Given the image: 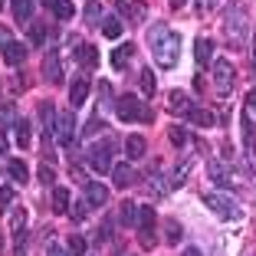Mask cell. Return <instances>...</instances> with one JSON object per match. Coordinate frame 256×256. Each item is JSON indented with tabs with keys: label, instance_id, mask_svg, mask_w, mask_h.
Wrapping results in <instances>:
<instances>
[{
	"label": "cell",
	"instance_id": "cell-30",
	"mask_svg": "<svg viewBox=\"0 0 256 256\" xmlns=\"http://www.w3.org/2000/svg\"><path fill=\"white\" fill-rule=\"evenodd\" d=\"M240 125H243V148H246L250 158H253V118H250V115H243Z\"/></svg>",
	"mask_w": 256,
	"mask_h": 256
},
{
	"label": "cell",
	"instance_id": "cell-33",
	"mask_svg": "<svg viewBox=\"0 0 256 256\" xmlns=\"http://www.w3.org/2000/svg\"><path fill=\"white\" fill-rule=\"evenodd\" d=\"M10 125H16V108L14 106H0V132L10 128Z\"/></svg>",
	"mask_w": 256,
	"mask_h": 256
},
{
	"label": "cell",
	"instance_id": "cell-53",
	"mask_svg": "<svg viewBox=\"0 0 256 256\" xmlns=\"http://www.w3.org/2000/svg\"><path fill=\"white\" fill-rule=\"evenodd\" d=\"M0 246H4V236H0Z\"/></svg>",
	"mask_w": 256,
	"mask_h": 256
},
{
	"label": "cell",
	"instance_id": "cell-28",
	"mask_svg": "<svg viewBox=\"0 0 256 256\" xmlns=\"http://www.w3.org/2000/svg\"><path fill=\"white\" fill-rule=\"evenodd\" d=\"M102 33H106L108 40H118L122 36V20L118 16H106V20H102Z\"/></svg>",
	"mask_w": 256,
	"mask_h": 256
},
{
	"label": "cell",
	"instance_id": "cell-48",
	"mask_svg": "<svg viewBox=\"0 0 256 256\" xmlns=\"http://www.w3.org/2000/svg\"><path fill=\"white\" fill-rule=\"evenodd\" d=\"M0 154H7V142H4V132H0Z\"/></svg>",
	"mask_w": 256,
	"mask_h": 256
},
{
	"label": "cell",
	"instance_id": "cell-8",
	"mask_svg": "<svg viewBox=\"0 0 256 256\" xmlns=\"http://www.w3.org/2000/svg\"><path fill=\"white\" fill-rule=\"evenodd\" d=\"M76 118H72V112H62V115H56V142L62 144V148H69L72 144V138H76Z\"/></svg>",
	"mask_w": 256,
	"mask_h": 256
},
{
	"label": "cell",
	"instance_id": "cell-18",
	"mask_svg": "<svg viewBox=\"0 0 256 256\" xmlns=\"http://www.w3.org/2000/svg\"><path fill=\"white\" fill-rule=\"evenodd\" d=\"M144 151H148V144H144L142 135H128V138H125V154H128V161L144 158Z\"/></svg>",
	"mask_w": 256,
	"mask_h": 256
},
{
	"label": "cell",
	"instance_id": "cell-31",
	"mask_svg": "<svg viewBox=\"0 0 256 256\" xmlns=\"http://www.w3.org/2000/svg\"><path fill=\"white\" fill-rule=\"evenodd\" d=\"M33 14V0H14V16L16 20H30Z\"/></svg>",
	"mask_w": 256,
	"mask_h": 256
},
{
	"label": "cell",
	"instance_id": "cell-34",
	"mask_svg": "<svg viewBox=\"0 0 256 256\" xmlns=\"http://www.w3.org/2000/svg\"><path fill=\"white\" fill-rule=\"evenodd\" d=\"M164 230H168V243H178V240H181V236H184V230H181V224H178V220H168V224H164Z\"/></svg>",
	"mask_w": 256,
	"mask_h": 256
},
{
	"label": "cell",
	"instance_id": "cell-42",
	"mask_svg": "<svg viewBox=\"0 0 256 256\" xmlns=\"http://www.w3.org/2000/svg\"><path fill=\"white\" fill-rule=\"evenodd\" d=\"M53 178H56V174H53V168H40V181H43L46 184V188H53Z\"/></svg>",
	"mask_w": 256,
	"mask_h": 256
},
{
	"label": "cell",
	"instance_id": "cell-43",
	"mask_svg": "<svg viewBox=\"0 0 256 256\" xmlns=\"http://www.w3.org/2000/svg\"><path fill=\"white\" fill-rule=\"evenodd\" d=\"M246 115H250V118H256V89L246 92Z\"/></svg>",
	"mask_w": 256,
	"mask_h": 256
},
{
	"label": "cell",
	"instance_id": "cell-19",
	"mask_svg": "<svg viewBox=\"0 0 256 256\" xmlns=\"http://www.w3.org/2000/svg\"><path fill=\"white\" fill-rule=\"evenodd\" d=\"M190 122H194V125H200V128H214L217 125V115L210 112V108H200V106H194L190 108V115H188Z\"/></svg>",
	"mask_w": 256,
	"mask_h": 256
},
{
	"label": "cell",
	"instance_id": "cell-16",
	"mask_svg": "<svg viewBox=\"0 0 256 256\" xmlns=\"http://www.w3.org/2000/svg\"><path fill=\"white\" fill-rule=\"evenodd\" d=\"M168 108H171L174 115H184V118H188L190 108H194V102H190L184 92H171V96H168Z\"/></svg>",
	"mask_w": 256,
	"mask_h": 256
},
{
	"label": "cell",
	"instance_id": "cell-3",
	"mask_svg": "<svg viewBox=\"0 0 256 256\" xmlns=\"http://www.w3.org/2000/svg\"><path fill=\"white\" fill-rule=\"evenodd\" d=\"M115 112H118V118H125V122H151L154 118V112L135 96H122L118 102H115Z\"/></svg>",
	"mask_w": 256,
	"mask_h": 256
},
{
	"label": "cell",
	"instance_id": "cell-32",
	"mask_svg": "<svg viewBox=\"0 0 256 256\" xmlns=\"http://www.w3.org/2000/svg\"><path fill=\"white\" fill-rule=\"evenodd\" d=\"M154 89H158L154 72H151V69H142V92H144V96H154Z\"/></svg>",
	"mask_w": 256,
	"mask_h": 256
},
{
	"label": "cell",
	"instance_id": "cell-9",
	"mask_svg": "<svg viewBox=\"0 0 256 256\" xmlns=\"http://www.w3.org/2000/svg\"><path fill=\"white\" fill-rule=\"evenodd\" d=\"M86 204L102 210V207L108 204V188H106V184H98V181H86Z\"/></svg>",
	"mask_w": 256,
	"mask_h": 256
},
{
	"label": "cell",
	"instance_id": "cell-23",
	"mask_svg": "<svg viewBox=\"0 0 256 256\" xmlns=\"http://www.w3.org/2000/svg\"><path fill=\"white\" fill-rule=\"evenodd\" d=\"M118 220L125 226H138V204H132V200H125L118 207Z\"/></svg>",
	"mask_w": 256,
	"mask_h": 256
},
{
	"label": "cell",
	"instance_id": "cell-14",
	"mask_svg": "<svg viewBox=\"0 0 256 256\" xmlns=\"http://www.w3.org/2000/svg\"><path fill=\"white\" fill-rule=\"evenodd\" d=\"M76 60L82 69H96L98 66V46H89V43H79L76 46Z\"/></svg>",
	"mask_w": 256,
	"mask_h": 256
},
{
	"label": "cell",
	"instance_id": "cell-35",
	"mask_svg": "<svg viewBox=\"0 0 256 256\" xmlns=\"http://www.w3.org/2000/svg\"><path fill=\"white\" fill-rule=\"evenodd\" d=\"M56 16H60V20H72V16H76L72 0H60V4H56Z\"/></svg>",
	"mask_w": 256,
	"mask_h": 256
},
{
	"label": "cell",
	"instance_id": "cell-41",
	"mask_svg": "<svg viewBox=\"0 0 256 256\" xmlns=\"http://www.w3.org/2000/svg\"><path fill=\"white\" fill-rule=\"evenodd\" d=\"M171 142L178 144V148L188 142V132H184V125H174V128H171Z\"/></svg>",
	"mask_w": 256,
	"mask_h": 256
},
{
	"label": "cell",
	"instance_id": "cell-39",
	"mask_svg": "<svg viewBox=\"0 0 256 256\" xmlns=\"http://www.w3.org/2000/svg\"><path fill=\"white\" fill-rule=\"evenodd\" d=\"M102 128H106V122H102V115H92L89 118V125H86V135H96V132H102Z\"/></svg>",
	"mask_w": 256,
	"mask_h": 256
},
{
	"label": "cell",
	"instance_id": "cell-26",
	"mask_svg": "<svg viewBox=\"0 0 256 256\" xmlns=\"http://www.w3.org/2000/svg\"><path fill=\"white\" fill-rule=\"evenodd\" d=\"M132 53H135V46H132V43L118 46V50H115V53H112V66H115V69H122V66H125L128 60H132Z\"/></svg>",
	"mask_w": 256,
	"mask_h": 256
},
{
	"label": "cell",
	"instance_id": "cell-4",
	"mask_svg": "<svg viewBox=\"0 0 256 256\" xmlns=\"http://www.w3.org/2000/svg\"><path fill=\"white\" fill-rule=\"evenodd\" d=\"M112 151H115V144L112 142H102V144H89V151H86V161H89V168L92 171H98V174H106V171H112Z\"/></svg>",
	"mask_w": 256,
	"mask_h": 256
},
{
	"label": "cell",
	"instance_id": "cell-22",
	"mask_svg": "<svg viewBox=\"0 0 256 256\" xmlns=\"http://www.w3.org/2000/svg\"><path fill=\"white\" fill-rule=\"evenodd\" d=\"M194 56H197V62H210V60H214V40L200 36V40L194 43Z\"/></svg>",
	"mask_w": 256,
	"mask_h": 256
},
{
	"label": "cell",
	"instance_id": "cell-15",
	"mask_svg": "<svg viewBox=\"0 0 256 256\" xmlns=\"http://www.w3.org/2000/svg\"><path fill=\"white\" fill-rule=\"evenodd\" d=\"M86 98H89V79H76L69 86V106L79 108V106H86Z\"/></svg>",
	"mask_w": 256,
	"mask_h": 256
},
{
	"label": "cell",
	"instance_id": "cell-13",
	"mask_svg": "<svg viewBox=\"0 0 256 256\" xmlns=\"http://www.w3.org/2000/svg\"><path fill=\"white\" fill-rule=\"evenodd\" d=\"M10 234H14L16 246H23V240H26V210H10Z\"/></svg>",
	"mask_w": 256,
	"mask_h": 256
},
{
	"label": "cell",
	"instance_id": "cell-25",
	"mask_svg": "<svg viewBox=\"0 0 256 256\" xmlns=\"http://www.w3.org/2000/svg\"><path fill=\"white\" fill-rule=\"evenodd\" d=\"M14 135H16V144H20V148H26V144H30V122H26V118H16Z\"/></svg>",
	"mask_w": 256,
	"mask_h": 256
},
{
	"label": "cell",
	"instance_id": "cell-44",
	"mask_svg": "<svg viewBox=\"0 0 256 256\" xmlns=\"http://www.w3.org/2000/svg\"><path fill=\"white\" fill-rule=\"evenodd\" d=\"M98 96H102V102H112V86H108V82H98Z\"/></svg>",
	"mask_w": 256,
	"mask_h": 256
},
{
	"label": "cell",
	"instance_id": "cell-38",
	"mask_svg": "<svg viewBox=\"0 0 256 256\" xmlns=\"http://www.w3.org/2000/svg\"><path fill=\"white\" fill-rule=\"evenodd\" d=\"M66 250H69V256H82L86 253V240H82V236H72Z\"/></svg>",
	"mask_w": 256,
	"mask_h": 256
},
{
	"label": "cell",
	"instance_id": "cell-1",
	"mask_svg": "<svg viewBox=\"0 0 256 256\" xmlns=\"http://www.w3.org/2000/svg\"><path fill=\"white\" fill-rule=\"evenodd\" d=\"M148 43H151V56H154V62H158L161 69L178 66V60H181V36H178L171 26H164V23L151 26Z\"/></svg>",
	"mask_w": 256,
	"mask_h": 256
},
{
	"label": "cell",
	"instance_id": "cell-2",
	"mask_svg": "<svg viewBox=\"0 0 256 256\" xmlns=\"http://www.w3.org/2000/svg\"><path fill=\"white\" fill-rule=\"evenodd\" d=\"M224 33H226V40H230V50H243L246 33H250L246 10H243V7H234V10H230V14H226V20H224Z\"/></svg>",
	"mask_w": 256,
	"mask_h": 256
},
{
	"label": "cell",
	"instance_id": "cell-12",
	"mask_svg": "<svg viewBox=\"0 0 256 256\" xmlns=\"http://www.w3.org/2000/svg\"><path fill=\"white\" fill-rule=\"evenodd\" d=\"M40 122H43V138L46 142L56 138V108H53V102H43V106H40Z\"/></svg>",
	"mask_w": 256,
	"mask_h": 256
},
{
	"label": "cell",
	"instance_id": "cell-5",
	"mask_svg": "<svg viewBox=\"0 0 256 256\" xmlns=\"http://www.w3.org/2000/svg\"><path fill=\"white\" fill-rule=\"evenodd\" d=\"M204 204H207L217 217H224V220H236V217H240V207H236V200L230 194H217V190H210V194H204Z\"/></svg>",
	"mask_w": 256,
	"mask_h": 256
},
{
	"label": "cell",
	"instance_id": "cell-51",
	"mask_svg": "<svg viewBox=\"0 0 256 256\" xmlns=\"http://www.w3.org/2000/svg\"><path fill=\"white\" fill-rule=\"evenodd\" d=\"M197 4H200V7H214V4H217V0H197Z\"/></svg>",
	"mask_w": 256,
	"mask_h": 256
},
{
	"label": "cell",
	"instance_id": "cell-50",
	"mask_svg": "<svg viewBox=\"0 0 256 256\" xmlns=\"http://www.w3.org/2000/svg\"><path fill=\"white\" fill-rule=\"evenodd\" d=\"M168 4H171V7H184V4H188V0H168Z\"/></svg>",
	"mask_w": 256,
	"mask_h": 256
},
{
	"label": "cell",
	"instance_id": "cell-49",
	"mask_svg": "<svg viewBox=\"0 0 256 256\" xmlns=\"http://www.w3.org/2000/svg\"><path fill=\"white\" fill-rule=\"evenodd\" d=\"M56 4H60V0H43V7H50V10H56Z\"/></svg>",
	"mask_w": 256,
	"mask_h": 256
},
{
	"label": "cell",
	"instance_id": "cell-21",
	"mask_svg": "<svg viewBox=\"0 0 256 256\" xmlns=\"http://www.w3.org/2000/svg\"><path fill=\"white\" fill-rule=\"evenodd\" d=\"M207 174H210V181L220 184V188H226V184H230V174H226V168L220 164V161H207Z\"/></svg>",
	"mask_w": 256,
	"mask_h": 256
},
{
	"label": "cell",
	"instance_id": "cell-36",
	"mask_svg": "<svg viewBox=\"0 0 256 256\" xmlns=\"http://www.w3.org/2000/svg\"><path fill=\"white\" fill-rule=\"evenodd\" d=\"M148 178H151V181H148V188H154V194H164V190H168V184L164 181H161V168H154V174H148Z\"/></svg>",
	"mask_w": 256,
	"mask_h": 256
},
{
	"label": "cell",
	"instance_id": "cell-47",
	"mask_svg": "<svg viewBox=\"0 0 256 256\" xmlns=\"http://www.w3.org/2000/svg\"><path fill=\"white\" fill-rule=\"evenodd\" d=\"M184 256H200V250H197V246H188V250H184Z\"/></svg>",
	"mask_w": 256,
	"mask_h": 256
},
{
	"label": "cell",
	"instance_id": "cell-27",
	"mask_svg": "<svg viewBox=\"0 0 256 256\" xmlns=\"http://www.w3.org/2000/svg\"><path fill=\"white\" fill-rule=\"evenodd\" d=\"M82 16H86V23H89V26H98V20H102V4H98V0H89Z\"/></svg>",
	"mask_w": 256,
	"mask_h": 256
},
{
	"label": "cell",
	"instance_id": "cell-7",
	"mask_svg": "<svg viewBox=\"0 0 256 256\" xmlns=\"http://www.w3.org/2000/svg\"><path fill=\"white\" fill-rule=\"evenodd\" d=\"M214 86H217L220 96H226V92L234 89V66H230V60L214 62Z\"/></svg>",
	"mask_w": 256,
	"mask_h": 256
},
{
	"label": "cell",
	"instance_id": "cell-17",
	"mask_svg": "<svg viewBox=\"0 0 256 256\" xmlns=\"http://www.w3.org/2000/svg\"><path fill=\"white\" fill-rule=\"evenodd\" d=\"M4 60H7V66H20V62L26 60V46L16 43V40L4 43Z\"/></svg>",
	"mask_w": 256,
	"mask_h": 256
},
{
	"label": "cell",
	"instance_id": "cell-45",
	"mask_svg": "<svg viewBox=\"0 0 256 256\" xmlns=\"http://www.w3.org/2000/svg\"><path fill=\"white\" fill-rule=\"evenodd\" d=\"M86 207H89V204H79V207H72V210H69V214H72V220H82V217H86Z\"/></svg>",
	"mask_w": 256,
	"mask_h": 256
},
{
	"label": "cell",
	"instance_id": "cell-29",
	"mask_svg": "<svg viewBox=\"0 0 256 256\" xmlns=\"http://www.w3.org/2000/svg\"><path fill=\"white\" fill-rule=\"evenodd\" d=\"M46 40H50V26H46V23H33V26H30V43L43 46Z\"/></svg>",
	"mask_w": 256,
	"mask_h": 256
},
{
	"label": "cell",
	"instance_id": "cell-20",
	"mask_svg": "<svg viewBox=\"0 0 256 256\" xmlns=\"http://www.w3.org/2000/svg\"><path fill=\"white\" fill-rule=\"evenodd\" d=\"M7 174H10V181H14V184H26V181H30V168L23 164V161H16V158L7 164Z\"/></svg>",
	"mask_w": 256,
	"mask_h": 256
},
{
	"label": "cell",
	"instance_id": "cell-37",
	"mask_svg": "<svg viewBox=\"0 0 256 256\" xmlns=\"http://www.w3.org/2000/svg\"><path fill=\"white\" fill-rule=\"evenodd\" d=\"M10 204H14V188H0V214H7Z\"/></svg>",
	"mask_w": 256,
	"mask_h": 256
},
{
	"label": "cell",
	"instance_id": "cell-46",
	"mask_svg": "<svg viewBox=\"0 0 256 256\" xmlns=\"http://www.w3.org/2000/svg\"><path fill=\"white\" fill-rule=\"evenodd\" d=\"M46 256H69V250H62V246H50V250H46Z\"/></svg>",
	"mask_w": 256,
	"mask_h": 256
},
{
	"label": "cell",
	"instance_id": "cell-40",
	"mask_svg": "<svg viewBox=\"0 0 256 256\" xmlns=\"http://www.w3.org/2000/svg\"><path fill=\"white\" fill-rule=\"evenodd\" d=\"M144 16H148V10H144V4H142V0H135V4H132V23H142Z\"/></svg>",
	"mask_w": 256,
	"mask_h": 256
},
{
	"label": "cell",
	"instance_id": "cell-11",
	"mask_svg": "<svg viewBox=\"0 0 256 256\" xmlns=\"http://www.w3.org/2000/svg\"><path fill=\"white\" fill-rule=\"evenodd\" d=\"M112 184H115V188H122V190L135 184V171H132L128 161H118V164L112 168Z\"/></svg>",
	"mask_w": 256,
	"mask_h": 256
},
{
	"label": "cell",
	"instance_id": "cell-54",
	"mask_svg": "<svg viewBox=\"0 0 256 256\" xmlns=\"http://www.w3.org/2000/svg\"><path fill=\"white\" fill-rule=\"evenodd\" d=\"M0 7H4V0H0Z\"/></svg>",
	"mask_w": 256,
	"mask_h": 256
},
{
	"label": "cell",
	"instance_id": "cell-6",
	"mask_svg": "<svg viewBox=\"0 0 256 256\" xmlns=\"http://www.w3.org/2000/svg\"><path fill=\"white\" fill-rule=\"evenodd\" d=\"M138 240H142V246H154V210L148 204L138 207Z\"/></svg>",
	"mask_w": 256,
	"mask_h": 256
},
{
	"label": "cell",
	"instance_id": "cell-24",
	"mask_svg": "<svg viewBox=\"0 0 256 256\" xmlns=\"http://www.w3.org/2000/svg\"><path fill=\"white\" fill-rule=\"evenodd\" d=\"M53 210L56 214H69V190L66 188H53Z\"/></svg>",
	"mask_w": 256,
	"mask_h": 256
},
{
	"label": "cell",
	"instance_id": "cell-10",
	"mask_svg": "<svg viewBox=\"0 0 256 256\" xmlns=\"http://www.w3.org/2000/svg\"><path fill=\"white\" fill-rule=\"evenodd\" d=\"M43 76L50 79V82H62V66H60V50H50L43 60Z\"/></svg>",
	"mask_w": 256,
	"mask_h": 256
},
{
	"label": "cell",
	"instance_id": "cell-52",
	"mask_svg": "<svg viewBox=\"0 0 256 256\" xmlns=\"http://www.w3.org/2000/svg\"><path fill=\"white\" fill-rule=\"evenodd\" d=\"M253 69H256V36H253Z\"/></svg>",
	"mask_w": 256,
	"mask_h": 256
}]
</instances>
